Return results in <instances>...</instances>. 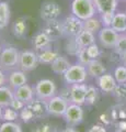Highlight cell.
<instances>
[{
  "label": "cell",
  "instance_id": "obj_10",
  "mask_svg": "<svg viewBox=\"0 0 126 132\" xmlns=\"http://www.w3.org/2000/svg\"><path fill=\"white\" fill-rule=\"evenodd\" d=\"M38 57L37 54L33 51H22L20 52V60H19V66L20 68L24 72H31L37 67Z\"/></svg>",
  "mask_w": 126,
  "mask_h": 132
},
{
  "label": "cell",
  "instance_id": "obj_1",
  "mask_svg": "<svg viewBox=\"0 0 126 132\" xmlns=\"http://www.w3.org/2000/svg\"><path fill=\"white\" fill-rule=\"evenodd\" d=\"M71 13L82 21L94 16L96 13L94 2L93 0H72Z\"/></svg>",
  "mask_w": 126,
  "mask_h": 132
},
{
  "label": "cell",
  "instance_id": "obj_6",
  "mask_svg": "<svg viewBox=\"0 0 126 132\" xmlns=\"http://www.w3.org/2000/svg\"><path fill=\"white\" fill-rule=\"evenodd\" d=\"M63 22V28H64V34L65 38H76L81 31H83V21L76 15L71 14L66 16Z\"/></svg>",
  "mask_w": 126,
  "mask_h": 132
},
{
  "label": "cell",
  "instance_id": "obj_36",
  "mask_svg": "<svg viewBox=\"0 0 126 132\" xmlns=\"http://www.w3.org/2000/svg\"><path fill=\"white\" fill-rule=\"evenodd\" d=\"M19 113H20V118H21L25 123H29V122H31V121L35 120V119H34V116H33V113H32V111L30 110V108H29V107H27L26 105L24 106V108H23L22 110H20Z\"/></svg>",
  "mask_w": 126,
  "mask_h": 132
},
{
  "label": "cell",
  "instance_id": "obj_47",
  "mask_svg": "<svg viewBox=\"0 0 126 132\" xmlns=\"http://www.w3.org/2000/svg\"><path fill=\"white\" fill-rule=\"evenodd\" d=\"M71 1H72V0H71Z\"/></svg>",
  "mask_w": 126,
  "mask_h": 132
},
{
  "label": "cell",
  "instance_id": "obj_38",
  "mask_svg": "<svg viewBox=\"0 0 126 132\" xmlns=\"http://www.w3.org/2000/svg\"><path fill=\"white\" fill-rule=\"evenodd\" d=\"M86 48H87L88 55L90 56L91 60H96L98 57H99V55H100V48H99V46H98L95 43L90 45V46L86 47Z\"/></svg>",
  "mask_w": 126,
  "mask_h": 132
},
{
  "label": "cell",
  "instance_id": "obj_31",
  "mask_svg": "<svg viewBox=\"0 0 126 132\" xmlns=\"http://www.w3.org/2000/svg\"><path fill=\"white\" fill-rule=\"evenodd\" d=\"M0 132H22V128L14 121H5L0 126Z\"/></svg>",
  "mask_w": 126,
  "mask_h": 132
},
{
  "label": "cell",
  "instance_id": "obj_25",
  "mask_svg": "<svg viewBox=\"0 0 126 132\" xmlns=\"http://www.w3.org/2000/svg\"><path fill=\"white\" fill-rule=\"evenodd\" d=\"M101 29H102V21H101V19L96 18L95 15L83 21V30L90 31L95 34V33L100 32Z\"/></svg>",
  "mask_w": 126,
  "mask_h": 132
},
{
  "label": "cell",
  "instance_id": "obj_12",
  "mask_svg": "<svg viewBox=\"0 0 126 132\" xmlns=\"http://www.w3.org/2000/svg\"><path fill=\"white\" fill-rule=\"evenodd\" d=\"M88 86L86 84H75L69 87V102L82 106L86 104Z\"/></svg>",
  "mask_w": 126,
  "mask_h": 132
},
{
  "label": "cell",
  "instance_id": "obj_29",
  "mask_svg": "<svg viewBox=\"0 0 126 132\" xmlns=\"http://www.w3.org/2000/svg\"><path fill=\"white\" fill-rule=\"evenodd\" d=\"M20 117L19 111L14 110L12 107H5L2 111V120L3 121H15Z\"/></svg>",
  "mask_w": 126,
  "mask_h": 132
},
{
  "label": "cell",
  "instance_id": "obj_40",
  "mask_svg": "<svg viewBox=\"0 0 126 132\" xmlns=\"http://www.w3.org/2000/svg\"><path fill=\"white\" fill-rule=\"evenodd\" d=\"M24 106H25V104H24L23 101L19 100V99H17V98H14V100L12 101V104H11L10 107H12V108H13L14 110L20 111V110H22V109L24 108Z\"/></svg>",
  "mask_w": 126,
  "mask_h": 132
},
{
  "label": "cell",
  "instance_id": "obj_35",
  "mask_svg": "<svg viewBox=\"0 0 126 132\" xmlns=\"http://www.w3.org/2000/svg\"><path fill=\"white\" fill-rule=\"evenodd\" d=\"M32 132H59L58 129L55 126L51 125V123H41V125L36 126Z\"/></svg>",
  "mask_w": 126,
  "mask_h": 132
},
{
  "label": "cell",
  "instance_id": "obj_9",
  "mask_svg": "<svg viewBox=\"0 0 126 132\" xmlns=\"http://www.w3.org/2000/svg\"><path fill=\"white\" fill-rule=\"evenodd\" d=\"M69 106V101L62 96H54L47 101L48 114L55 117H63Z\"/></svg>",
  "mask_w": 126,
  "mask_h": 132
},
{
  "label": "cell",
  "instance_id": "obj_41",
  "mask_svg": "<svg viewBox=\"0 0 126 132\" xmlns=\"http://www.w3.org/2000/svg\"><path fill=\"white\" fill-rule=\"evenodd\" d=\"M89 132H108V131H106V129H105L104 127L95 125V126H93L90 130H89Z\"/></svg>",
  "mask_w": 126,
  "mask_h": 132
},
{
  "label": "cell",
  "instance_id": "obj_18",
  "mask_svg": "<svg viewBox=\"0 0 126 132\" xmlns=\"http://www.w3.org/2000/svg\"><path fill=\"white\" fill-rule=\"evenodd\" d=\"M70 66H71L70 62H69V60L66 56L58 55L51 64V69L53 73L57 74V75H64Z\"/></svg>",
  "mask_w": 126,
  "mask_h": 132
},
{
  "label": "cell",
  "instance_id": "obj_37",
  "mask_svg": "<svg viewBox=\"0 0 126 132\" xmlns=\"http://www.w3.org/2000/svg\"><path fill=\"white\" fill-rule=\"evenodd\" d=\"M77 60H78V63L80 64H82L84 66H87L89 63H90V56L88 55V53H87V48L84 47V48H81L80 50V52L77 54Z\"/></svg>",
  "mask_w": 126,
  "mask_h": 132
},
{
  "label": "cell",
  "instance_id": "obj_28",
  "mask_svg": "<svg viewBox=\"0 0 126 132\" xmlns=\"http://www.w3.org/2000/svg\"><path fill=\"white\" fill-rule=\"evenodd\" d=\"M65 50H66V52L68 54L77 56V54L80 52L81 47H80V45L77 43L75 38H69L66 41V44H65Z\"/></svg>",
  "mask_w": 126,
  "mask_h": 132
},
{
  "label": "cell",
  "instance_id": "obj_22",
  "mask_svg": "<svg viewBox=\"0 0 126 132\" xmlns=\"http://www.w3.org/2000/svg\"><path fill=\"white\" fill-rule=\"evenodd\" d=\"M75 39L77 41V43L80 45L81 48L88 47V46H90V45L95 43V35H94V33H92L90 31H87V30L81 31Z\"/></svg>",
  "mask_w": 126,
  "mask_h": 132
},
{
  "label": "cell",
  "instance_id": "obj_2",
  "mask_svg": "<svg viewBox=\"0 0 126 132\" xmlns=\"http://www.w3.org/2000/svg\"><path fill=\"white\" fill-rule=\"evenodd\" d=\"M63 76H64V80L68 85L83 84L87 80V76H88L87 67L80 63L71 64V66L67 69V72Z\"/></svg>",
  "mask_w": 126,
  "mask_h": 132
},
{
  "label": "cell",
  "instance_id": "obj_33",
  "mask_svg": "<svg viewBox=\"0 0 126 132\" xmlns=\"http://www.w3.org/2000/svg\"><path fill=\"white\" fill-rule=\"evenodd\" d=\"M113 76H114L117 84H124V82H126V66L124 65L117 66L114 69Z\"/></svg>",
  "mask_w": 126,
  "mask_h": 132
},
{
  "label": "cell",
  "instance_id": "obj_32",
  "mask_svg": "<svg viewBox=\"0 0 126 132\" xmlns=\"http://www.w3.org/2000/svg\"><path fill=\"white\" fill-rule=\"evenodd\" d=\"M114 51L120 56H122L126 53V34L125 33H120L119 40H117V42L114 46Z\"/></svg>",
  "mask_w": 126,
  "mask_h": 132
},
{
  "label": "cell",
  "instance_id": "obj_4",
  "mask_svg": "<svg viewBox=\"0 0 126 132\" xmlns=\"http://www.w3.org/2000/svg\"><path fill=\"white\" fill-rule=\"evenodd\" d=\"M20 52L14 46H7L0 53V67L2 69H12L19 66Z\"/></svg>",
  "mask_w": 126,
  "mask_h": 132
},
{
  "label": "cell",
  "instance_id": "obj_43",
  "mask_svg": "<svg viewBox=\"0 0 126 132\" xmlns=\"http://www.w3.org/2000/svg\"><path fill=\"white\" fill-rule=\"evenodd\" d=\"M121 60H122V63H123V65L126 66V53L121 56Z\"/></svg>",
  "mask_w": 126,
  "mask_h": 132
},
{
  "label": "cell",
  "instance_id": "obj_46",
  "mask_svg": "<svg viewBox=\"0 0 126 132\" xmlns=\"http://www.w3.org/2000/svg\"><path fill=\"white\" fill-rule=\"evenodd\" d=\"M1 51H2V47H1V45H0V53H1Z\"/></svg>",
  "mask_w": 126,
  "mask_h": 132
},
{
  "label": "cell",
  "instance_id": "obj_23",
  "mask_svg": "<svg viewBox=\"0 0 126 132\" xmlns=\"http://www.w3.org/2000/svg\"><path fill=\"white\" fill-rule=\"evenodd\" d=\"M111 27L119 33L126 32V12H117L114 13Z\"/></svg>",
  "mask_w": 126,
  "mask_h": 132
},
{
  "label": "cell",
  "instance_id": "obj_17",
  "mask_svg": "<svg viewBox=\"0 0 126 132\" xmlns=\"http://www.w3.org/2000/svg\"><path fill=\"white\" fill-rule=\"evenodd\" d=\"M8 84L12 89H17L18 87L25 85L27 81V78L24 71H12L8 75Z\"/></svg>",
  "mask_w": 126,
  "mask_h": 132
},
{
  "label": "cell",
  "instance_id": "obj_30",
  "mask_svg": "<svg viewBox=\"0 0 126 132\" xmlns=\"http://www.w3.org/2000/svg\"><path fill=\"white\" fill-rule=\"evenodd\" d=\"M99 98V90L93 86H88V90H87V95H86V105H94L98 101Z\"/></svg>",
  "mask_w": 126,
  "mask_h": 132
},
{
  "label": "cell",
  "instance_id": "obj_39",
  "mask_svg": "<svg viewBox=\"0 0 126 132\" xmlns=\"http://www.w3.org/2000/svg\"><path fill=\"white\" fill-rule=\"evenodd\" d=\"M114 13H106V14H101V21L104 27H111L112 24V20Z\"/></svg>",
  "mask_w": 126,
  "mask_h": 132
},
{
  "label": "cell",
  "instance_id": "obj_13",
  "mask_svg": "<svg viewBox=\"0 0 126 132\" xmlns=\"http://www.w3.org/2000/svg\"><path fill=\"white\" fill-rule=\"evenodd\" d=\"M26 106L32 111V113L34 116V119H42L46 114H48L47 102L41 100V99L35 98L32 101H30L29 104H26Z\"/></svg>",
  "mask_w": 126,
  "mask_h": 132
},
{
  "label": "cell",
  "instance_id": "obj_21",
  "mask_svg": "<svg viewBox=\"0 0 126 132\" xmlns=\"http://www.w3.org/2000/svg\"><path fill=\"white\" fill-rule=\"evenodd\" d=\"M14 100V93L10 86H0V106L1 107H9L11 106L12 101Z\"/></svg>",
  "mask_w": 126,
  "mask_h": 132
},
{
  "label": "cell",
  "instance_id": "obj_20",
  "mask_svg": "<svg viewBox=\"0 0 126 132\" xmlns=\"http://www.w3.org/2000/svg\"><path fill=\"white\" fill-rule=\"evenodd\" d=\"M86 67H87L88 75H90L91 77H94V78L100 77L101 75H103V74L106 73V68H105L104 64L98 59L91 60L90 63H89Z\"/></svg>",
  "mask_w": 126,
  "mask_h": 132
},
{
  "label": "cell",
  "instance_id": "obj_3",
  "mask_svg": "<svg viewBox=\"0 0 126 132\" xmlns=\"http://www.w3.org/2000/svg\"><path fill=\"white\" fill-rule=\"evenodd\" d=\"M56 92H57V87L54 80L52 79H41L36 82L34 87L35 97L46 102L51 98L56 96Z\"/></svg>",
  "mask_w": 126,
  "mask_h": 132
},
{
  "label": "cell",
  "instance_id": "obj_7",
  "mask_svg": "<svg viewBox=\"0 0 126 132\" xmlns=\"http://www.w3.org/2000/svg\"><path fill=\"white\" fill-rule=\"evenodd\" d=\"M83 109L80 105L69 102V106L64 113V120L69 127H76L80 125L83 120Z\"/></svg>",
  "mask_w": 126,
  "mask_h": 132
},
{
  "label": "cell",
  "instance_id": "obj_5",
  "mask_svg": "<svg viewBox=\"0 0 126 132\" xmlns=\"http://www.w3.org/2000/svg\"><path fill=\"white\" fill-rule=\"evenodd\" d=\"M62 13V8L54 0H45L40 8V16L44 22L57 20Z\"/></svg>",
  "mask_w": 126,
  "mask_h": 132
},
{
  "label": "cell",
  "instance_id": "obj_42",
  "mask_svg": "<svg viewBox=\"0 0 126 132\" xmlns=\"http://www.w3.org/2000/svg\"><path fill=\"white\" fill-rule=\"evenodd\" d=\"M7 80H8V77H6L5 73H3L2 69L0 68V86H3V85H5Z\"/></svg>",
  "mask_w": 126,
  "mask_h": 132
},
{
  "label": "cell",
  "instance_id": "obj_8",
  "mask_svg": "<svg viewBox=\"0 0 126 132\" xmlns=\"http://www.w3.org/2000/svg\"><path fill=\"white\" fill-rule=\"evenodd\" d=\"M119 36L120 33L116 32L112 27H103L98 33V39L101 45L106 48H114Z\"/></svg>",
  "mask_w": 126,
  "mask_h": 132
},
{
  "label": "cell",
  "instance_id": "obj_15",
  "mask_svg": "<svg viewBox=\"0 0 126 132\" xmlns=\"http://www.w3.org/2000/svg\"><path fill=\"white\" fill-rule=\"evenodd\" d=\"M96 82H98L99 88L104 93H112L117 85L114 76L109 73H105L103 75H101L100 77H98Z\"/></svg>",
  "mask_w": 126,
  "mask_h": 132
},
{
  "label": "cell",
  "instance_id": "obj_19",
  "mask_svg": "<svg viewBox=\"0 0 126 132\" xmlns=\"http://www.w3.org/2000/svg\"><path fill=\"white\" fill-rule=\"evenodd\" d=\"M51 43H52L51 39L43 31H40L38 33H36L33 36V39H32V45H33L34 50L35 51H40V52L43 51V50L48 48Z\"/></svg>",
  "mask_w": 126,
  "mask_h": 132
},
{
  "label": "cell",
  "instance_id": "obj_24",
  "mask_svg": "<svg viewBox=\"0 0 126 132\" xmlns=\"http://www.w3.org/2000/svg\"><path fill=\"white\" fill-rule=\"evenodd\" d=\"M11 10L7 1H0V29H5L10 22Z\"/></svg>",
  "mask_w": 126,
  "mask_h": 132
},
{
  "label": "cell",
  "instance_id": "obj_27",
  "mask_svg": "<svg viewBox=\"0 0 126 132\" xmlns=\"http://www.w3.org/2000/svg\"><path fill=\"white\" fill-rule=\"evenodd\" d=\"M26 20L24 18H19L18 20H15V22L13 23V28H12V31H13L14 36L17 38H23L24 35L26 34Z\"/></svg>",
  "mask_w": 126,
  "mask_h": 132
},
{
  "label": "cell",
  "instance_id": "obj_44",
  "mask_svg": "<svg viewBox=\"0 0 126 132\" xmlns=\"http://www.w3.org/2000/svg\"><path fill=\"white\" fill-rule=\"evenodd\" d=\"M62 132H77L75 129H72V127H70V128H67V129H65L64 131H62Z\"/></svg>",
  "mask_w": 126,
  "mask_h": 132
},
{
  "label": "cell",
  "instance_id": "obj_14",
  "mask_svg": "<svg viewBox=\"0 0 126 132\" xmlns=\"http://www.w3.org/2000/svg\"><path fill=\"white\" fill-rule=\"evenodd\" d=\"M96 12L100 14L115 13L119 0H93Z\"/></svg>",
  "mask_w": 126,
  "mask_h": 132
},
{
  "label": "cell",
  "instance_id": "obj_34",
  "mask_svg": "<svg viewBox=\"0 0 126 132\" xmlns=\"http://www.w3.org/2000/svg\"><path fill=\"white\" fill-rule=\"evenodd\" d=\"M112 93L120 100H126V82H124V84H117Z\"/></svg>",
  "mask_w": 126,
  "mask_h": 132
},
{
  "label": "cell",
  "instance_id": "obj_26",
  "mask_svg": "<svg viewBox=\"0 0 126 132\" xmlns=\"http://www.w3.org/2000/svg\"><path fill=\"white\" fill-rule=\"evenodd\" d=\"M59 54L54 50H52L51 47H48L46 50H43L41 51L38 54H37V57H38V62L42 64H52L53 61H54L56 57H57Z\"/></svg>",
  "mask_w": 126,
  "mask_h": 132
},
{
  "label": "cell",
  "instance_id": "obj_45",
  "mask_svg": "<svg viewBox=\"0 0 126 132\" xmlns=\"http://www.w3.org/2000/svg\"><path fill=\"white\" fill-rule=\"evenodd\" d=\"M2 111H3V107L0 106V120H2Z\"/></svg>",
  "mask_w": 126,
  "mask_h": 132
},
{
  "label": "cell",
  "instance_id": "obj_11",
  "mask_svg": "<svg viewBox=\"0 0 126 132\" xmlns=\"http://www.w3.org/2000/svg\"><path fill=\"white\" fill-rule=\"evenodd\" d=\"M43 32L46 33V35L51 39L52 42L59 40L60 38H64V28H63V22L59 20H53L50 22H45V26L42 29Z\"/></svg>",
  "mask_w": 126,
  "mask_h": 132
},
{
  "label": "cell",
  "instance_id": "obj_16",
  "mask_svg": "<svg viewBox=\"0 0 126 132\" xmlns=\"http://www.w3.org/2000/svg\"><path fill=\"white\" fill-rule=\"evenodd\" d=\"M13 93H14V98L23 101L25 105L33 100L35 96L33 88L27 84L21 86V87H18L17 89H13Z\"/></svg>",
  "mask_w": 126,
  "mask_h": 132
}]
</instances>
